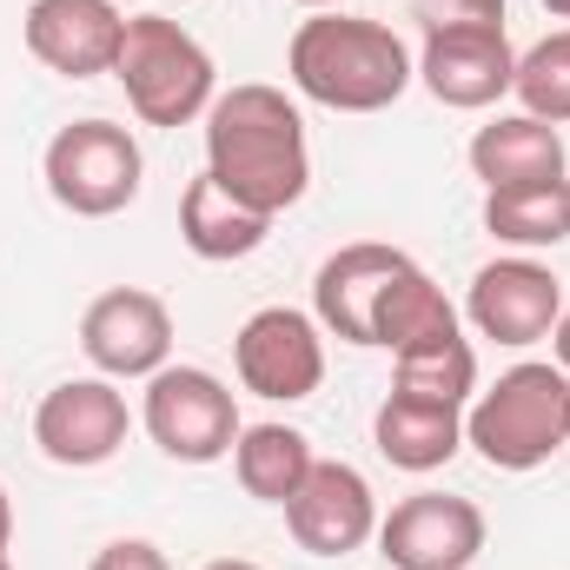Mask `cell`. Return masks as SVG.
Returning <instances> with one entry per match:
<instances>
[{
  "mask_svg": "<svg viewBox=\"0 0 570 570\" xmlns=\"http://www.w3.org/2000/svg\"><path fill=\"white\" fill-rule=\"evenodd\" d=\"M206 173L253 213L279 219L285 206L305 199L312 186V146H305V114L298 100L266 87V80H239L206 107Z\"/></svg>",
  "mask_w": 570,
  "mask_h": 570,
  "instance_id": "obj_1",
  "label": "cell"
},
{
  "mask_svg": "<svg viewBox=\"0 0 570 570\" xmlns=\"http://www.w3.org/2000/svg\"><path fill=\"white\" fill-rule=\"evenodd\" d=\"M285 73L312 107L332 114H385L392 100H405V87L419 80L412 47L365 13H312L298 20L292 47H285Z\"/></svg>",
  "mask_w": 570,
  "mask_h": 570,
  "instance_id": "obj_2",
  "label": "cell"
},
{
  "mask_svg": "<svg viewBox=\"0 0 570 570\" xmlns=\"http://www.w3.org/2000/svg\"><path fill=\"white\" fill-rule=\"evenodd\" d=\"M464 444L491 471H538L570 444V372L551 358H524L498 372L491 392L464 405Z\"/></svg>",
  "mask_w": 570,
  "mask_h": 570,
  "instance_id": "obj_3",
  "label": "cell"
},
{
  "mask_svg": "<svg viewBox=\"0 0 570 570\" xmlns=\"http://www.w3.org/2000/svg\"><path fill=\"white\" fill-rule=\"evenodd\" d=\"M114 80L127 87V107L146 127H193L219 100V67L213 53L173 20V13H134Z\"/></svg>",
  "mask_w": 570,
  "mask_h": 570,
  "instance_id": "obj_4",
  "label": "cell"
},
{
  "mask_svg": "<svg viewBox=\"0 0 570 570\" xmlns=\"http://www.w3.org/2000/svg\"><path fill=\"white\" fill-rule=\"evenodd\" d=\"M40 179L53 193L60 213L73 219H114L140 199V179H146V159L140 140L114 120H73L60 127L47 153H40Z\"/></svg>",
  "mask_w": 570,
  "mask_h": 570,
  "instance_id": "obj_5",
  "label": "cell"
},
{
  "mask_svg": "<svg viewBox=\"0 0 570 570\" xmlns=\"http://www.w3.org/2000/svg\"><path fill=\"white\" fill-rule=\"evenodd\" d=\"M140 425L173 464H219V458H233V444L246 431L233 385L213 379L206 365H159L146 379Z\"/></svg>",
  "mask_w": 570,
  "mask_h": 570,
  "instance_id": "obj_6",
  "label": "cell"
},
{
  "mask_svg": "<svg viewBox=\"0 0 570 570\" xmlns=\"http://www.w3.org/2000/svg\"><path fill=\"white\" fill-rule=\"evenodd\" d=\"M419 80L438 107L451 114H484L511 94L518 80V47L504 33V20H451V27H425L419 47Z\"/></svg>",
  "mask_w": 570,
  "mask_h": 570,
  "instance_id": "obj_7",
  "label": "cell"
},
{
  "mask_svg": "<svg viewBox=\"0 0 570 570\" xmlns=\"http://www.w3.org/2000/svg\"><path fill=\"white\" fill-rule=\"evenodd\" d=\"M233 372L253 399L298 405L325 385V325L298 305H266L233 338Z\"/></svg>",
  "mask_w": 570,
  "mask_h": 570,
  "instance_id": "obj_8",
  "label": "cell"
},
{
  "mask_svg": "<svg viewBox=\"0 0 570 570\" xmlns=\"http://www.w3.org/2000/svg\"><path fill=\"white\" fill-rule=\"evenodd\" d=\"M484 511L451 491H412L379 518V558L392 570H471L484 558Z\"/></svg>",
  "mask_w": 570,
  "mask_h": 570,
  "instance_id": "obj_9",
  "label": "cell"
},
{
  "mask_svg": "<svg viewBox=\"0 0 570 570\" xmlns=\"http://www.w3.org/2000/svg\"><path fill=\"white\" fill-rule=\"evenodd\" d=\"M134 431V412L120 399L114 379H60L40 405H33V444L47 464L60 471H94L107 464Z\"/></svg>",
  "mask_w": 570,
  "mask_h": 570,
  "instance_id": "obj_10",
  "label": "cell"
},
{
  "mask_svg": "<svg viewBox=\"0 0 570 570\" xmlns=\"http://www.w3.org/2000/svg\"><path fill=\"white\" fill-rule=\"evenodd\" d=\"M464 318L478 325V338H498V345L524 352V345H538V338L558 332V318H564V279L551 266L524 259V253L491 259V266L471 273Z\"/></svg>",
  "mask_w": 570,
  "mask_h": 570,
  "instance_id": "obj_11",
  "label": "cell"
},
{
  "mask_svg": "<svg viewBox=\"0 0 570 570\" xmlns=\"http://www.w3.org/2000/svg\"><path fill=\"white\" fill-rule=\"evenodd\" d=\"M80 352L100 379H153L173 365V312L146 285H114L80 312Z\"/></svg>",
  "mask_w": 570,
  "mask_h": 570,
  "instance_id": "obj_12",
  "label": "cell"
},
{
  "mask_svg": "<svg viewBox=\"0 0 570 570\" xmlns=\"http://www.w3.org/2000/svg\"><path fill=\"white\" fill-rule=\"evenodd\" d=\"M285 531L305 558H352L358 544H372L379 538V498H372L365 471L345 458H318L312 478L298 484V498L285 504Z\"/></svg>",
  "mask_w": 570,
  "mask_h": 570,
  "instance_id": "obj_13",
  "label": "cell"
},
{
  "mask_svg": "<svg viewBox=\"0 0 570 570\" xmlns=\"http://www.w3.org/2000/svg\"><path fill=\"white\" fill-rule=\"evenodd\" d=\"M412 266V253L399 246H379V239H358V246H338L318 273H312V318L345 338V345H379V305L392 279Z\"/></svg>",
  "mask_w": 570,
  "mask_h": 570,
  "instance_id": "obj_14",
  "label": "cell"
},
{
  "mask_svg": "<svg viewBox=\"0 0 570 570\" xmlns=\"http://www.w3.org/2000/svg\"><path fill=\"white\" fill-rule=\"evenodd\" d=\"M20 33H27V53L60 80H100L120 60L127 13L114 0H33L20 13Z\"/></svg>",
  "mask_w": 570,
  "mask_h": 570,
  "instance_id": "obj_15",
  "label": "cell"
},
{
  "mask_svg": "<svg viewBox=\"0 0 570 570\" xmlns=\"http://www.w3.org/2000/svg\"><path fill=\"white\" fill-rule=\"evenodd\" d=\"M372 444L392 471H444L464 451V405H438V399H412V392H385L379 419H372Z\"/></svg>",
  "mask_w": 570,
  "mask_h": 570,
  "instance_id": "obj_16",
  "label": "cell"
},
{
  "mask_svg": "<svg viewBox=\"0 0 570 570\" xmlns=\"http://www.w3.org/2000/svg\"><path fill=\"white\" fill-rule=\"evenodd\" d=\"M266 233H273V219L253 213V206H239L213 173L186 179V193H179V239H186L193 259H213V266L253 259L266 246Z\"/></svg>",
  "mask_w": 570,
  "mask_h": 570,
  "instance_id": "obj_17",
  "label": "cell"
},
{
  "mask_svg": "<svg viewBox=\"0 0 570 570\" xmlns=\"http://www.w3.org/2000/svg\"><path fill=\"white\" fill-rule=\"evenodd\" d=\"M471 173L484 179V193L531 186V179H564V140H558V127H544L531 114H498L491 127L471 134Z\"/></svg>",
  "mask_w": 570,
  "mask_h": 570,
  "instance_id": "obj_18",
  "label": "cell"
},
{
  "mask_svg": "<svg viewBox=\"0 0 570 570\" xmlns=\"http://www.w3.org/2000/svg\"><path fill=\"white\" fill-rule=\"evenodd\" d=\"M312 464H318L312 438L292 431V425H246L239 444H233V478H239V491L259 498V504H279V511L298 498V484L312 478Z\"/></svg>",
  "mask_w": 570,
  "mask_h": 570,
  "instance_id": "obj_19",
  "label": "cell"
},
{
  "mask_svg": "<svg viewBox=\"0 0 570 570\" xmlns=\"http://www.w3.org/2000/svg\"><path fill=\"white\" fill-rule=\"evenodd\" d=\"M484 233L538 253V246H564L570 239V179H531V186H498L484 193Z\"/></svg>",
  "mask_w": 570,
  "mask_h": 570,
  "instance_id": "obj_20",
  "label": "cell"
},
{
  "mask_svg": "<svg viewBox=\"0 0 570 570\" xmlns=\"http://www.w3.org/2000/svg\"><path fill=\"white\" fill-rule=\"evenodd\" d=\"M392 392L438 399V405H471L478 399V352H471V338L444 332V338H419V345L392 352Z\"/></svg>",
  "mask_w": 570,
  "mask_h": 570,
  "instance_id": "obj_21",
  "label": "cell"
},
{
  "mask_svg": "<svg viewBox=\"0 0 570 570\" xmlns=\"http://www.w3.org/2000/svg\"><path fill=\"white\" fill-rule=\"evenodd\" d=\"M444 332H458V305L438 292L425 266L412 259L392 292H385V305H379V345L385 352H405V345H419V338H444Z\"/></svg>",
  "mask_w": 570,
  "mask_h": 570,
  "instance_id": "obj_22",
  "label": "cell"
},
{
  "mask_svg": "<svg viewBox=\"0 0 570 570\" xmlns=\"http://www.w3.org/2000/svg\"><path fill=\"white\" fill-rule=\"evenodd\" d=\"M511 94L524 100L531 120L564 127L570 120V27L544 33L531 53H518V80H511Z\"/></svg>",
  "mask_w": 570,
  "mask_h": 570,
  "instance_id": "obj_23",
  "label": "cell"
},
{
  "mask_svg": "<svg viewBox=\"0 0 570 570\" xmlns=\"http://www.w3.org/2000/svg\"><path fill=\"white\" fill-rule=\"evenodd\" d=\"M87 570H173V564H166V551H159L153 538H114V544L94 551Z\"/></svg>",
  "mask_w": 570,
  "mask_h": 570,
  "instance_id": "obj_24",
  "label": "cell"
},
{
  "mask_svg": "<svg viewBox=\"0 0 570 570\" xmlns=\"http://www.w3.org/2000/svg\"><path fill=\"white\" fill-rule=\"evenodd\" d=\"M419 13H425V27H451V20H504V0H425Z\"/></svg>",
  "mask_w": 570,
  "mask_h": 570,
  "instance_id": "obj_25",
  "label": "cell"
},
{
  "mask_svg": "<svg viewBox=\"0 0 570 570\" xmlns=\"http://www.w3.org/2000/svg\"><path fill=\"white\" fill-rule=\"evenodd\" d=\"M551 345H558V365L570 372V305H564V318H558V332H551Z\"/></svg>",
  "mask_w": 570,
  "mask_h": 570,
  "instance_id": "obj_26",
  "label": "cell"
},
{
  "mask_svg": "<svg viewBox=\"0 0 570 570\" xmlns=\"http://www.w3.org/2000/svg\"><path fill=\"white\" fill-rule=\"evenodd\" d=\"M13 544V504H7V491H0V551Z\"/></svg>",
  "mask_w": 570,
  "mask_h": 570,
  "instance_id": "obj_27",
  "label": "cell"
},
{
  "mask_svg": "<svg viewBox=\"0 0 570 570\" xmlns=\"http://www.w3.org/2000/svg\"><path fill=\"white\" fill-rule=\"evenodd\" d=\"M199 570H259L253 558H213V564H199Z\"/></svg>",
  "mask_w": 570,
  "mask_h": 570,
  "instance_id": "obj_28",
  "label": "cell"
},
{
  "mask_svg": "<svg viewBox=\"0 0 570 570\" xmlns=\"http://www.w3.org/2000/svg\"><path fill=\"white\" fill-rule=\"evenodd\" d=\"M544 13H558V20H570V0H544Z\"/></svg>",
  "mask_w": 570,
  "mask_h": 570,
  "instance_id": "obj_29",
  "label": "cell"
},
{
  "mask_svg": "<svg viewBox=\"0 0 570 570\" xmlns=\"http://www.w3.org/2000/svg\"><path fill=\"white\" fill-rule=\"evenodd\" d=\"M298 7H312V13H332V7H338V0H298Z\"/></svg>",
  "mask_w": 570,
  "mask_h": 570,
  "instance_id": "obj_30",
  "label": "cell"
},
{
  "mask_svg": "<svg viewBox=\"0 0 570 570\" xmlns=\"http://www.w3.org/2000/svg\"><path fill=\"white\" fill-rule=\"evenodd\" d=\"M0 570H13V558H7V551H0Z\"/></svg>",
  "mask_w": 570,
  "mask_h": 570,
  "instance_id": "obj_31",
  "label": "cell"
},
{
  "mask_svg": "<svg viewBox=\"0 0 570 570\" xmlns=\"http://www.w3.org/2000/svg\"><path fill=\"white\" fill-rule=\"evenodd\" d=\"M159 7H173V0H159Z\"/></svg>",
  "mask_w": 570,
  "mask_h": 570,
  "instance_id": "obj_32",
  "label": "cell"
},
{
  "mask_svg": "<svg viewBox=\"0 0 570 570\" xmlns=\"http://www.w3.org/2000/svg\"><path fill=\"white\" fill-rule=\"evenodd\" d=\"M419 7H425V0H419Z\"/></svg>",
  "mask_w": 570,
  "mask_h": 570,
  "instance_id": "obj_33",
  "label": "cell"
}]
</instances>
